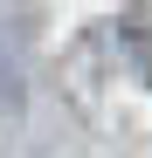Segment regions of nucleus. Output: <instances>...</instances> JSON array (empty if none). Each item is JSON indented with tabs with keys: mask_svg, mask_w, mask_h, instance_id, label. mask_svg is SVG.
Segmentation results:
<instances>
[{
	"mask_svg": "<svg viewBox=\"0 0 152 158\" xmlns=\"http://www.w3.org/2000/svg\"><path fill=\"white\" fill-rule=\"evenodd\" d=\"M21 110V69L7 62V48H0V117H14Z\"/></svg>",
	"mask_w": 152,
	"mask_h": 158,
	"instance_id": "obj_1",
	"label": "nucleus"
}]
</instances>
